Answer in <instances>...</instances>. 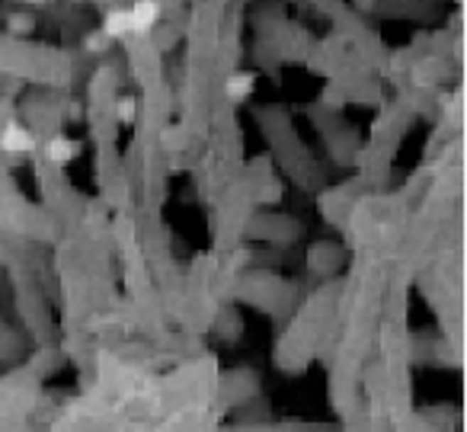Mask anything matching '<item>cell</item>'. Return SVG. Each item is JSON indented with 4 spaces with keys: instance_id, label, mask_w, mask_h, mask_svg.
<instances>
[{
    "instance_id": "3957f363",
    "label": "cell",
    "mask_w": 467,
    "mask_h": 432,
    "mask_svg": "<svg viewBox=\"0 0 467 432\" xmlns=\"http://www.w3.org/2000/svg\"><path fill=\"white\" fill-rule=\"evenodd\" d=\"M77 151H80V144L70 141V138H55V141L48 144V157H51L55 163H68V161H74Z\"/></svg>"
},
{
    "instance_id": "277c9868",
    "label": "cell",
    "mask_w": 467,
    "mask_h": 432,
    "mask_svg": "<svg viewBox=\"0 0 467 432\" xmlns=\"http://www.w3.org/2000/svg\"><path fill=\"white\" fill-rule=\"evenodd\" d=\"M131 33V26H128V14H122V10H112V14L106 16V36H112V39H119V36Z\"/></svg>"
},
{
    "instance_id": "7a4b0ae2",
    "label": "cell",
    "mask_w": 467,
    "mask_h": 432,
    "mask_svg": "<svg viewBox=\"0 0 467 432\" xmlns=\"http://www.w3.org/2000/svg\"><path fill=\"white\" fill-rule=\"evenodd\" d=\"M4 151H10V154H26V151H32V135L26 129H19L16 122H10L4 129Z\"/></svg>"
},
{
    "instance_id": "6da1fadb",
    "label": "cell",
    "mask_w": 467,
    "mask_h": 432,
    "mask_svg": "<svg viewBox=\"0 0 467 432\" xmlns=\"http://www.w3.org/2000/svg\"><path fill=\"white\" fill-rule=\"evenodd\" d=\"M157 4L154 0H138L131 10H128V26H131V33H138V36H144V33H151V26L157 23Z\"/></svg>"
},
{
    "instance_id": "5b68a950",
    "label": "cell",
    "mask_w": 467,
    "mask_h": 432,
    "mask_svg": "<svg viewBox=\"0 0 467 432\" xmlns=\"http://www.w3.org/2000/svg\"><path fill=\"white\" fill-rule=\"evenodd\" d=\"M249 90H253V77H249V74H234V77H230V84H227L230 97H247Z\"/></svg>"
},
{
    "instance_id": "8992f818",
    "label": "cell",
    "mask_w": 467,
    "mask_h": 432,
    "mask_svg": "<svg viewBox=\"0 0 467 432\" xmlns=\"http://www.w3.org/2000/svg\"><path fill=\"white\" fill-rule=\"evenodd\" d=\"M115 116H119L122 119V122H131V119H134V99H122V103H119V109H115Z\"/></svg>"
}]
</instances>
